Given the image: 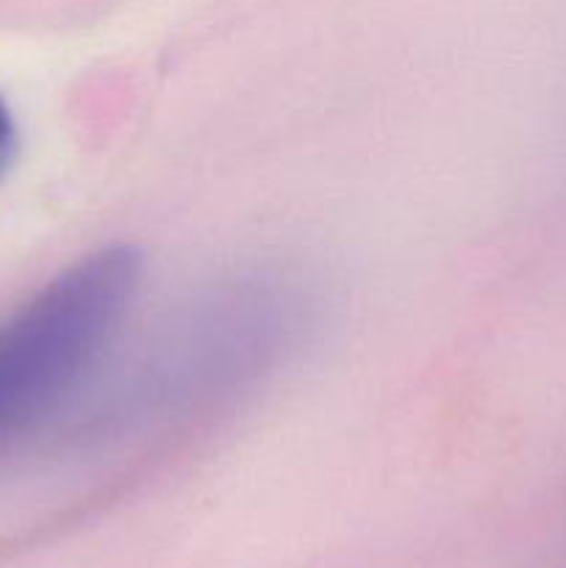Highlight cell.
I'll use <instances>...</instances> for the list:
<instances>
[{"mask_svg": "<svg viewBox=\"0 0 566 568\" xmlns=\"http://www.w3.org/2000/svg\"><path fill=\"white\" fill-rule=\"evenodd\" d=\"M142 258L103 247L44 283L0 325V447L55 410L120 331Z\"/></svg>", "mask_w": 566, "mask_h": 568, "instance_id": "obj_1", "label": "cell"}, {"mask_svg": "<svg viewBox=\"0 0 566 568\" xmlns=\"http://www.w3.org/2000/svg\"><path fill=\"white\" fill-rule=\"evenodd\" d=\"M17 153V122L14 114H11L9 103L0 94V178L6 175V170L11 166Z\"/></svg>", "mask_w": 566, "mask_h": 568, "instance_id": "obj_2", "label": "cell"}]
</instances>
